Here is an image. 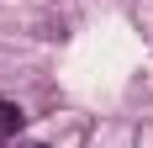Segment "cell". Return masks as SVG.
Here are the masks:
<instances>
[{
    "label": "cell",
    "instance_id": "2",
    "mask_svg": "<svg viewBox=\"0 0 153 148\" xmlns=\"http://www.w3.org/2000/svg\"><path fill=\"white\" fill-rule=\"evenodd\" d=\"M32 148H48V143H32Z\"/></svg>",
    "mask_w": 153,
    "mask_h": 148
},
{
    "label": "cell",
    "instance_id": "1",
    "mask_svg": "<svg viewBox=\"0 0 153 148\" xmlns=\"http://www.w3.org/2000/svg\"><path fill=\"white\" fill-rule=\"evenodd\" d=\"M21 127H27V111L16 101H0V138H16Z\"/></svg>",
    "mask_w": 153,
    "mask_h": 148
}]
</instances>
